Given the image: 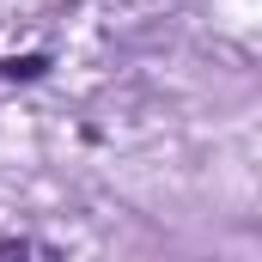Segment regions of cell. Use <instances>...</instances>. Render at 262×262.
<instances>
[{
	"instance_id": "6da1fadb",
	"label": "cell",
	"mask_w": 262,
	"mask_h": 262,
	"mask_svg": "<svg viewBox=\"0 0 262 262\" xmlns=\"http://www.w3.org/2000/svg\"><path fill=\"white\" fill-rule=\"evenodd\" d=\"M43 55H12V61H6V73H12V79H37V73H43Z\"/></svg>"
}]
</instances>
